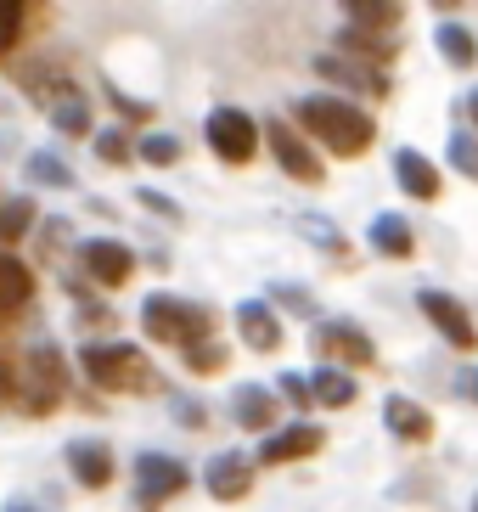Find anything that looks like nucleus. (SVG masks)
I'll return each instance as SVG.
<instances>
[{"instance_id": "nucleus-37", "label": "nucleus", "mask_w": 478, "mask_h": 512, "mask_svg": "<svg viewBox=\"0 0 478 512\" xmlns=\"http://www.w3.org/2000/svg\"><path fill=\"white\" fill-rule=\"evenodd\" d=\"M467 113H473V124H478V91H473V96H467Z\"/></svg>"}, {"instance_id": "nucleus-21", "label": "nucleus", "mask_w": 478, "mask_h": 512, "mask_svg": "<svg viewBox=\"0 0 478 512\" xmlns=\"http://www.w3.org/2000/svg\"><path fill=\"white\" fill-rule=\"evenodd\" d=\"M400 12H405V6H394V0H344L349 29H360V34H389V29H400Z\"/></svg>"}, {"instance_id": "nucleus-15", "label": "nucleus", "mask_w": 478, "mask_h": 512, "mask_svg": "<svg viewBox=\"0 0 478 512\" xmlns=\"http://www.w3.org/2000/svg\"><path fill=\"white\" fill-rule=\"evenodd\" d=\"M315 74L344 85V91H360V96H389V79L377 68H360L355 57H315Z\"/></svg>"}, {"instance_id": "nucleus-26", "label": "nucleus", "mask_w": 478, "mask_h": 512, "mask_svg": "<svg viewBox=\"0 0 478 512\" xmlns=\"http://www.w3.org/2000/svg\"><path fill=\"white\" fill-rule=\"evenodd\" d=\"M23 17H29V6H17V0H0V57L23 40Z\"/></svg>"}, {"instance_id": "nucleus-16", "label": "nucleus", "mask_w": 478, "mask_h": 512, "mask_svg": "<svg viewBox=\"0 0 478 512\" xmlns=\"http://www.w3.org/2000/svg\"><path fill=\"white\" fill-rule=\"evenodd\" d=\"M321 349H332V355L344 361V372H349V366H372L377 361L372 338H366L355 321H321Z\"/></svg>"}, {"instance_id": "nucleus-11", "label": "nucleus", "mask_w": 478, "mask_h": 512, "mask_svg": "<svg viewBox=\"0 0 478 512\" xmlns=\"http://www.w3.org/2000/svg\"><path fill=\"white\" fill-rule=\"evenodd\" d=\"M321 445H327V434H321L315 422H293V428H282V434H270L265 445H259V462L282 467V462H299V456H315Z\"/></svg>"}, {"instance_id": "nucleus-4", "label": "nucleus", "mask_w": 478, "mask_h": 512, "mask_svg": "<svg viewBox=\"0 0 478 512\" xmlns=\"http://www.w3.org/2000/svg\"><path fill=\"white\" fill-rule=\"evenodd\" d=\"M203 136H209V147L220 152L225 164H248L259 152V141H265V130L242 107H214L209 119H203Z\"/></svg>"}, {"instance_id": "nucleus-13", "label": "nucleus", "mask_w": 478, "mask_h": 512, "mask_svg": "<svg viewBox=\"0 0 478 512\" xmlns=\"http://www.w3.org/2000/svg\"><path fill=\"white\" fill-rule=\"evenodd\" d=\"M237 327H242V344L254 349V355L282 349V321H276V310H270L265 299H242L237 304Z\"/></svg>"}, {"instance_id": "nucleus-9", "label": "nucleus", "mask_w": 478, "mask_h": 512, "mask_svg": "<svg viewBox=\"0 0 478 512\" xmlns=\"http://www.w3.org/2000/svg\"><path fill=\"white\" fill-rule=\"evenodd\" d=\"M79 259H85V271H90L96 287H124L130 271H135V254L124 248V242H113V237H90L85 248H79Z\"/></svg>"}, {"instance_id": "nucleus-33", "label": "nucleus", "mask_w": 478, "mask_h": 512, "mask_svg": "<svg viewBox=\"0 0 478 512\" xmlns=\"http://www.w3.org/2000/svg\"><path fill=\"white\" fill-rule=\"evenodd\" d=\"M282 394L293 400V406H310V400H315V394H310V383H304L299 372H282Z\"/></svg>"}, {"instance_id": "nucleus-19", "label": "nucleus", "mask_w": 478, "mask_h": 512, "mask_svg": "<svg viewBox=\"0 0 478 512\" xmlns=\"http://www.w3.org/2000/svg\"><path fill=\"white\" fill-rule=\"evenodd\" d=\"M231 417H237V428H270L276 422V394L259 389V383H242V389H231Z\"/></svg>"}, {"instance_id": "nucleus-3", "label": "nucleus", "mask_w": 478, "mask_h": 512, "mask_svg": "<svg viewBox=\"0 0 478 512\" xmlns=\"http://www.w3.org/2000/svg\"><path fill=\"white\" fill-rule=\"evenodd\" d=\"M141 327H147V338H158V344L192 349L214 332V310L186 304V299H169V293H152V299L141 304Z\"/></svg>"}, {"instance_id": "nucleus-35", "label": "nucleus", "mask_w": 478, "mask_h": 512, "mask_svg": "<svg viewBox=\"0 0 478 512\" xmlns=\"http://www.w3.org/2000/svg\"><path fill=\"white\" fill-rule=\"evenodd\" d=\"M141 203H147V209H164V214H169V220H175V214H180V209H175V203H169V197H158V192H141Z\"/></svg>"}, {"instance_id": "nucleus-32", "label": "nucleus", "mask_w": 478, "mask_h": 512, "mask_svg": "<svg viewBox=\"0 0 478 512\" xmlns=\"http://www.w3.org/2000/svg\"><path fill=\"white\" fill-rule=\"evenodd\" d=\"M299 231H310V237L321 242V248H327V254H338V248H344V242L332 237V226L321 220V214H304V220H299Z\"/></svg>"}, {"instance_id": "nucleus-2", "label": "nucleus", "mask_w": 478, "mask_h": 512, "mask_svg": "<svg viewBox=\"0 0 478 512\" xmlns=\"http://www.w3.org/2000/svg\"><path fill=\"white\" fill-rule=\"evenodd\" d=\"M79 372L107 394H147L158 389V372L135 344H85L79 349Z\"/></svg>"}, {"instance_id": "nucleus-14", "label": "nucleus", "mask_w": 478, "mask_h": 512, "mask_svg": "<svg viewBox=\"0 0 478 512\" xmlns=\"http://www.w3.org/2000/svg\"><path fill=\"white\" fill-rule=\"evenodd\" d=\"M394 175H400V192L405 197H417V203H434L439 197V169H434V158H422L417 147H400L394 152Z\"/></svg>"}, {"instance_id": "nucleus-5", "label": "nucleus", "mask_w": 478, "mask_h": 512, "mask_svg": "<svg viewBox=\"0 0 478 512\" xmlns=\"http://www.w3.org/2000/svg\"><path fill=\"white\" fill-rule=\"evenodd\" d=\"M186 490V467L175 462V456H141L135 462V501L141 507H158V501H169V496H180Z\"/></svg>"}, {"instance_id": "nucleus-29", "label": "nucleus", "mask_w": 478, "mask_h": 512, "mask_svg": "<svg viewBox=\"0 0 478 512\" xmlns=\"http://www.w3.org/2000/svg\"><path fill=\"white\" fill-rule=\"evenodd\" d=\"M186 366H192V372H220V366H225V349L214 344V338H203V344L186 349Z\"/></svg>"}, {"instance_id": "nucleus-17", "label": "nucleus", "mask_w": 478, "mask_h": 512, "mask_svg": "<svg viewBox=\"0 0 478 512\" xmlns=\"http://www.w3.org/2000/svg\"><path fill=\"white\" fill-rule=\"evenodd\" d=\"M34 299V271L17 254H0V321H12Z\"/></svg>"}, {"instance_id": "nucleus-7", "label": "nucleus", "mask_w": 478, "mask_h": 512, "mask_svg": "<svg viewBox=\"0 0 478 512\" xmlns=\"http://www.w3.org/2000/svg\"><path fill=\"white\" fill-rule=\"evenodd\" d=\"M62 389H68V372H62V355L51 344H34L29 355V394H23V406L29 411H45V406H57Z\"/></svg>"}, {"instance_id": "nucleus-22", "label": "nucleus", "mask_w": 478, "mask_h": 512, "mask_svg": "<svg viewBox=\"0 0 478 512\" xmlns=\"http://www.w3.org/2000/svg\"><path fill=\"white\" fill-rule=\"evenodd\" d=\"M366 237H372V248L383 259H411V248H417V237H411V226H405L400 214H377Z\"/></svg>"}, {"instance_id": "nucleus-34", "label": "nucleus", "mask_w": 478, "mask_h": 512, "mask_svg": "<svg viewBox=\"0 0 478 512\" xmlns=\"http://www.w3.org/2000/svg\"><path fill=\"white\" fill-rule=\"evenodd\" d=\"M456 394H462V400H478V366H462V372H456Z\"/></svg>"}, {"instance_id": "nucleus-36", "label": "nucleus", "mask_w": 478, "mask_h": 512, "mask_svg": "<svg viewBox=\"0 0 478 512\" xmlns=\"http://www.w3.org/2000/svg\"><path fill=\"white\" fill-rule=\"evenodd\" d=\"M276 299H282V304H299V310H310V299H304L299 287H276Z\"/></svg>"}, {"instance_id": "nucleus-10", "label": "nucleus", "mask_w": 478, "mask_h": 512, "mask_svg": "<svg viewBox=\"0 0 478 512\" xmlns=\"http://www.w3.org/2000/svg\"><path fill=\"white\" fill-rule=\"evenodd\" d=\"M203 484H209L214 501H242L254 490V462L242 451H220L209 467H203Z\"/></svg>"}, {"instance_id": "nucleus-6", "label": "nucleus", "mask_w": 478, "mask_h": 512, "mask_svg": "<svg viewBox=\"0 0 478 512\" xmlns=\"http://www.w3.org/2000/svg\"><path fill=\"white\" fill-rule=\"evenodd\" d=\"M417 304H422V316L434 321V327L445 332V338H450L456 349H473V344H478V327H473V316H467V304H462V299H450V293H434V287H422Z\"/></svg>"}, {"instance_id": "nucleus-18", "label": "nucleus", "mask_w": 478, "mask_h": 512, "mask_svg": "<svg viewBox=\"0 0 478 512\" xmlns=\"http://www.w3.org/2000/svg\"><path fill=\"white\" fill-rule=\"evenodd\" d=\"M383 422H389V434L411 439V445H422V439L434 434V417H428L417 400H405V394H389V400H383Z\"/></svg>"}, {"instance_id": "nucleus-38", "label": "nucleus", "mask_w": 478, "mask_h": 512, "mask_svg": "<svg viewBox=\"0 0 478 512\" xmlns=\"http://www.w3.org/2000/svg\"><path fill=\"white\" fill-rule=\"evenodd\" d=\"M6 512H34V507H29V501H12V507H6Z\"/></svg>"}, {"instance_id": "nucleus-8", "label": "nucleus", "mask_w": 478, "mask_h": 512, "mask_svg": "<svg viewBox=\"0 0 478 512\" xmlns=\"http://www.w3.org/2000/svg\"><path fill=\"white\" fill-rule=\"evenodd\" d=\"M265 141H270V152H276V164H282L293 181H304V186L321 181V158H315V152L293 136V124H287V119H270L265 124Z\"/></svg>"}, {"instance_id": "nucleus-12", "label": "nucleus", "mask_w": 478, "mask_h": 512, "mask_svg": "<svg viewBox=\"0 0 478 512\" xmlns=\"http://www.w3.org/2000/svg\"><path fill=\"white\" fill-rule=\"evenodd\" d=\"M68 473H74V484H85V490H107L113 484V451H107L102 439H74L68 445Z\"/></svg>"}, {"instance_id": "nucleus-25", "label": "nucleus", "mask_w": 478, "mask_h": 512, "mask_svg": "<svg viewBox=\"0 0 478 512\" xmlns=\"http://www.w3.org/2000/svg\"><path fill=\"white\" fill-rule=\"evenodd\" d=\"M29 226H34V203L29 197H12V203L0 209V242H17Z\"/></svg>"}, {"instance_id": "nucleus-23", "label": "nucleus", "mask_w": 478, "mask_h": 512, "mask_svg": "<svg viewBox=\"0 0 478 512\" xmlns=\"http://www.w3.org/2000/svg\"><path fill=\"white\" fill-rule=\"evenodd\" d=\"M310 394L315 400H321V406H349V400H355V377L344 372V366H321V372L310 377Z\"/></svg>"}, {"instance_id": "nucleus-39", "label": "nucleus", "mask_w": 478, "mask_h": 512, "mask_svg": "<svg viewBox=\"0 0 478 512\" xmlns=\"http://www.w3.org/2000/svg\"><path fill=\"white\" fill-rule=\"evenodd\" d=\"M473 512H478V501H473Z\"/></svg>"}, {"instance_id": "nucleus-31", "label": "nucleus", "mask_w": 478, "mask_h": 512, "mask_svg": "<svg viewBox=\"0 0 478 512\" xmlns=\"http://www.w3.org/2000/svg\"><path fill=\"white\" fill-rule=\"evenodd\" d=\"M29 175H34V181H51V186H74V175H68L57 158H45V152H40V158H29Z\"/></svg>"}, {"instance_id": "nucleus-27", "label": "nucleus", "mask_w": 478, "mask_h": 512, "mask_svg": "<svg viewBox=\"0 0 478 512\" xmlns=\"http://www.w3.org/2000/svg\"><path fill=\"white\" fill-rule=\"evenodd\" d=\"M141 158H147V164H158V169H164V164H175V158H180V141L169 136V130H152V136L141 141Z\"/></svg>"}, {"instance_id": "nucleus-24", "label": "nucleus", "mask_w": 478, "mask_h": 512, "mask_svg": "<svg viewBox=\"0 0 478 512\" xmlns=\"http://www.w3.org/2000/svg\"><path fill=\"white\" fill-rule=\"evenodd\" d=\"M434 40H439V51H445L450 68H473V62H478V40L462 29V23H439Z\"/></svg>"}, {"instance_id": "nucleus-28", "label": "nucleus", "mask_w": 478, "mask_h": 512, "mask_svg": "<svg viewBox=\"0 0 478 512\" xmlns=\"http://www.w3.org/2000/svg\"><path fill=\"white\" fill-rule=\"evenodd\" d=\"M450 164L462 169L467 181H478V136H450Z\"/></svg>"}, {"instance_id": "nucleus-30", "label": "nucleus", "mask_w": 478, "mask_h": 512, "mask_svg": "<svg viewBox=\"0 0 478 512\" xmlns=\"http://www.w3.org/2000/svg\"><path fill=\"white\" fill-rule=\"evenodd\" d=\"M96 158H102V164H124V158H130L124 130H102V136H96Z\"/></svg>"}, {"instance_id": "nucleus-1", "label": "nucleus", "mask_w": 478, "mask_h": 512, "mask_svg": "<svg viewBox=\"0 0 478 512\" xmlns=\"http://www.w3.org/2000/svg\"><path fill=\"white\" fill-rule=\"evenodd\" d=\"M293 119H299L321 147L338 152V158H360V152L377 141L372 113L344 102V96H299V102H293Z\"/></svg>"}, {"instance_id": "nucleus-20", "label": "nucleus", "mask_w": 478, "mask_h": 512, "mask_svg": "<svg viewBox=\"0 0 478 512\" xmlns=\"http://www.w3.org/2000/svg\"><path fill=\"white\" fill-rule=\"evenodd\" d=\"M45 119H51L57 136H85L90 130V107H85V96H79L74 85H62V91L45 102Z\"/></svg>"}]
</instances>
